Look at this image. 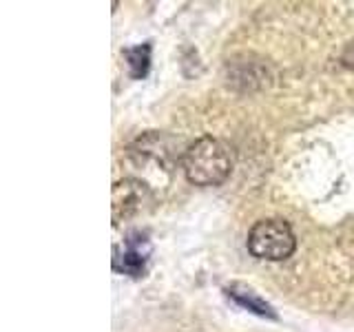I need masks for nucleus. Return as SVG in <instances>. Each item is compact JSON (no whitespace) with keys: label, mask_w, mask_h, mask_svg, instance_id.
<instances>
[{"label":"nucleus","mask_w":354,"mask_h":332,"mask_svg":"<svg viewBox=\"0 0 354 332\" xmlns=\"http://www.w3.org/2000/svg\"><path fill=\"white\" fill-rule=\"evenodd\" d=\"M186 180L195 186H219L232 171V153L217 138H199L182 155Z\"/></svg>","instance_id":"obj_1"},{"label":"nucleus","mask_w":354,"mask_h":332,"mask_svg":"<svg viewBox=\"0 0 354 332\" xmlns=\"http://www.w3.org/2000/svg\"><path fill=\"white\" fill-rule=\"evenodd\" d=\"M248 250L263 261H283L297 248L290 224L283 219H261L248 232Z\"/></svg>","instance_id":"obj_2"},{"label":"nucleus","mask_w":354,"mask_h":332,"mask_svg":"<svg viewBox=\"0 0 354 332\" xmlns=\"http://www.w3.org/2000/svg\"><path fill=\"white\" fill-rule=\"evenodd\" d=\"M151 199V193L144 182L140 180H122L113 188V219L120 224L122 219H129L133 215L142 213L144 204Z\"/></svg>","instance_id":"obj_3"},{"label":"nucleus","mask_w":354,"mask_h":332,"mask_svg":"<svg viewBox=\"0 0 354 332\" xmlns=\"http://www.w3.org/2000/svg\"><path fill=\"white\" fill-rule=\"evenodd\" d=\"M151 252V243L142 237V232H136L127 239V248L120 250L115 248L113 252V270L122 275L140 277L147 268V259Z\"/></svg>","instance_id":"obj_4"},{"label":"nucleus","mask_w":354,"mask_h":332,"mask_svg":"<svg viewBox=\"0 0 354 332\" xmlns=\"http://www.w3.org/2000/svg\"><path fill=\"white\" fill-rule=\"evenodd\" d=\"M232 302L237 306L246 308L248 313L252 315H259V317H268V319H277V313L272 310V306L268 302H263V299L252 290V288L243 286V284H232L224 290Z\"/></svg>","instance_id":"obj_5"},{"label":"nucleus","mask_w":354,"mask_h":332,"mask_svg":"<svg viewBox=\"0 0 354 332\" xmlns=\"http://www.w3.org/2000/svg\"><path fill=\"white\" fill-rule=\"evenodd\" d=\"M127 58V66L133 80H142L147 77L149 69H151V42L138 44V47H131L124 51Z\"/></svg>","instance_id":"obj_6"}]
</instances>
